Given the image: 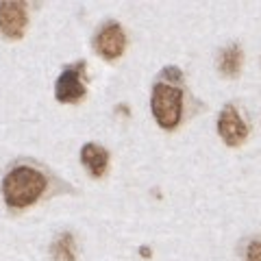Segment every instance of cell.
Returning a JSON list of instances; mask_svg holds the SVG:
<instances>
[{
	"mask_svg": "<svg viewBox=\"0 0 261 261\" xmlns=\"http://www.w3.org/2000/svg\"><path fill=\"white\" fill-rule=\"evenodd\" d=\"M46 190V176L35 168L20 166L11 170L3 181V194L9 207L22 209L33 205Z\"/></svg>",
	"mask_w": 261,
	"mask_h": 261,
	"instance_id": "6da1fadb",
	"label": "cell"
},
{
	"mask_svg": "<svg viewBox=\"0 0 261 261\" xmlns=\"http://www.w3.org/2000/svg\"><path fill=\"white\" fill-rule=\"evenodd\" d=\"M150 107L161 128H174L183 113V89L170 83H157L152 87Z\"/></svg>",
	"mask_w": 261,
	"mask_h": 261,
	"instance_id": "7a4b0ae2",
	"label": "cell"
},
{
	"mask_svg": "<svg viewBox=\"0 0 261 261\" xmlns=\"http://www.w3.org/2000/svg\"><path fill=\"white\" fill-rule=\"evenodd\" d=\"M83 72H85V63L79 61L70 68H65L61 72V76L57 79V87H55V96L59 102H76L85 96V81H83Z\"/></svg>",
	"mask_w": 261,
	"mask_h": 261,
	"instance_id": "3957f363",
	"label": "cell"
},
{
	"mask_svg": "<svg viewBox=\"0 0 261 261\" xmlns=\"http://www.w3.org/2000/svg\"><path fill=\"white\" fill-rule=\"evenodd\" d=\"M29 15H27V5L22 0H5L0 3V31L9 39H20L27 31Z\"/></svg>",
	"mask_w": 261,
	"mask_h": 261,
	"instance_id": "277c9868",
	"label": "cell"
},
{
	"mask_svg": "<svg viewBox=\"0 0 261 261\" xmlns=\"http://www.w3.org/2000/svg\"><path fill=\"white\" fill-rule=\"evenodd\" d=\"M218 133L224 140V144L228 146H240L246 142L248 137V126L244 118L240 116V111L233 107V105H226V107L220 111L218 116Z\"/></svg>",
	"mask_w": 261,
	"mask_h": 261,
	"instance_id": "5b68a950",
	"label": "cell"
},
{
	"mask_svg": "<svg viewBox=\"0 0 261 261\" xmlns=\"http://www.w3.org/2000/svg\"><path fill=\"white\" fill-rule=\"evenodd\" d=\"M94 46H96L98 55H102L105 59H109V61L118 59L126 48V35H124V31H122L120 24L111 22L107 27L100 29V33L96 35Z\"/></svg>",
	"mask_w": 261,
	"mask_h": 261,
	"instance_id": "8992f818",
	"label": "cell"
},
{
	"mask_svg": "<svg viewBox=\"0 0 261 261\" xmlns=\"http://www.w3.org/2000/svg\"><path fill=\"white\" fill-rule=\"evenodd\" d=\"M81 159L87 166V170L92 172V176H102L107 172V166H109V152L98 144H87L83 146L81 150Z\"/></svg>",
	"mask_w": 261,
	"mask_h": 261,
	"instance_id": "52a82bcc",
	"label": "cell"
},
{
	"mask_svg": "<svg viewBox=\"0 0 261 261\" xmlns=\"http://www.w3.org/2000/svg\"><path fill=\"white\" fill-rule=\"evenodd\" d=\"M242 63H244V53L238 44H231L226 46L222 53H220V59H218V68L224 76L228 79H235L242 72Z\"/></svg>",
	"mask_w": 261,
	"mask_h": 261,
	"instance_id": "ba28073f",
	"label": "cell"
},
{
	"mask_svg": "<svg viewBox=\"0 0 261 261\" xmlns=\"http://www.w3.org/2000/svg\"><path fill=\"white\" fill-rule=\"evenodd\" d=\"M50 255L55 261H76V244H74L72 233H61L53 242Z\"/></svg>",
	"mask_w": 261,
	"mask_h": 261,
	"instance_id": "9c48e42d",
	"label": "cell"
},
{
	"mask_svg": "<svg viewBox=\"0 0 261 261\" xmlns=\"http://www.w3.org/2000/svg\"><path fill=\"white\" fill-rule=\"evenodd\" d=\"M246 261H261V240H252L246 248Z\"/></svg>",
	"mask_w": 261,
	"mask_h": 261,
	"instance_id": "30bf717a",
	"label": "cell"
}]
</instances>
